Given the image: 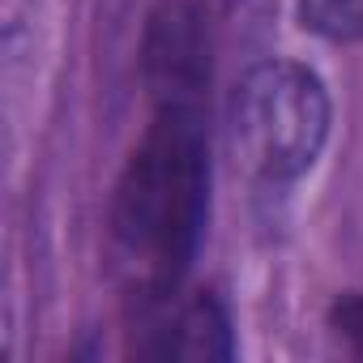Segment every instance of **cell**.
I'll list each match as a JSON object with an SVG mask.
<instances>
[{"label": "cell", "instance_id": "obj_6", "mask_svg": "<svg viewBox=\"0 0 363 363\" xmlns=\"http://www.w3.org/2000/svg\"><path fill=\"white\" fill-rule=\"evenodd\" d=\"M329 325H333V333H337L354 354H363V295H346V299H337Z\"/></svg>", "mask_w": 363, "mask_h": 363}, {"label": "cell", "instance_id": "obj_3", "mask_svg": "<svg viewBox=\"0 0 363 363\" xmlns=\"http://www.w3.org/2000/svg\"><path fill=\"white\" fill-rule=\"evenodd\" d=\"M141 65L158 107H201L210 86V26L193 0H162L150 13Z\"/></svg>", "mask_w": 363, "mask_h": 363}, {"label": "cell", "instance_id": "obj_2", "mask_svg": "<svg viewBox=\"0 0 363 363\" xmlns=\"http://www.w3.org/2000/svg\"><path fill=\"white\" fill-rule=\"evenodd\" d=\"M329 137L325 82L295 60L257 65L231 99V150L257 184H291L320 158Z\"/></svg>", "mask_w": 363, "mask_h": 363}, {"label": "cell", "instance_id": "obj_4", "mask_svg": "<svg viewBox=\"0 0 363 363\" xmlns=\"http://www.w3.org/2000/svg\"><path fill=\"white\" fill-rule=\"evenodd\" d=\"M158 342H150V354H171V359H231V325L218 299L201 295L184 308H175L162 329H154Z\"/></svg>", "mask_w": 363, "mask_h": 363}, {"label": "cell", "instance_id": "obj_1", "mask_svg": "<svg viewBox=\"0 0 363 363\" xmlns=\"http://www.w3.org/2000/svg\"><path fill=\"white\" fill-rule=\"evenodd\" d=\"M210 210V150L201 107H158L111 197V265L145 308L175 295Z\"/></svg>", "mask_w": 363, "mask_h": 363}, {"label": "cell", "instance_id": "obj_5", "mask_svg": "<svg viewBox=\"0 0 363 363\" xmlns=\"http://www.w3.org/2000/svg\"><path fill=\"white\" fill-rule=\"evenodd\" d=\"M299 18L308 30L325 39L337 43L363 39V0H299Z\"/></svg>", "mask_w": 363, "mask_h": 363}]
</instances>
